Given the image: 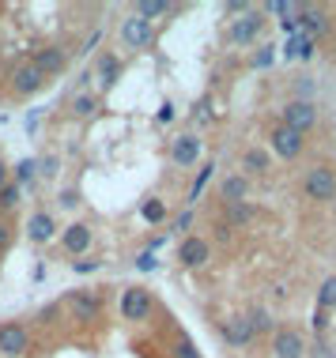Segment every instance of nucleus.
Listing matches in <instances>:
<instances>
[{
    "instance_id": "bb28decb",
    "label": "nucleus",
    "mask_w": 336,
    "mask_h": 358,
    "mask_svg": "<svg viewBox=\"0 0 336 358\" xmlns=\"http://www.w3.org/2000/svg\"><path fill=\"white\" fill-rule=\"evenodd\" d=\"M72 113H76V117H94V113H99V99H94V94H76V99H72Z\"/></svg>"
},
{
    "instance_id": "393cba45",
    "label": "nucleus",
    "mask_w": 336,
    "mask_h": 358,
    "mask_svg": "<svg viewBox=\"0 0 336 358\" xmlns=\"http://www.w3.org/2000/svg\"><path fill=\"white\" fill-rule=\"evenodd\" d=\"M265 15H284V19H295L302 12V4H291V0H268V4L261 8Z\"/></svg>"
},
{
    "instance_id": "f03ea898",
    "label": "nucleus",
    "mask_w": 336,
    "mask_h": 358,
    "mask_svg": "<svg viewBox=\"0 0 336 358\" xmlns=\"http://www.w3.org/2000/svg\"><path fill=\"white\" fill-rule=\"evenodd\" d=\"M118 38H121L125 50H148L151 38H155V23H148V19H140L136 12H132L118 23Z\"/></svg>"
},
{
    "instance_id": "9b49d317",
    "label": "nucleus",
    "mask_w": 336,
    "mask_h": 358,
    "mask_svg": "<svg viewBox=\"0 0 336 358\" xmlns=\"http://www.w3.org/2000/svg\"><path fill=\"white\" fill-rule=\"evenodd\" d=\"M268 143H272V151L280 155V159H299L302 148H306V136H299V132H291V129H284V124H276L272 129V136H268Z\"/></svg>"
},
{
    "instance_id": "c03bdc74",
    "label": "nucleus",
    "mask_w": 336,
    "mask_h": 358,
    "mask_svg": "<svg viewBox=\"0 0 336 358\" xmlns=\"http://www.w3.org/2000/svg\"><path fill=\"white\" fill-rule=\"evenodd\" d=\"M8 181H12V178H8V166H4V159H0V189H4Z\"/></svg>"
},
{
    "instance_id": "72a5a7b5",
    "label": "nucleus",
    "mask_w": 336,
    "mask_h": 358,
    "mask_svg": "<svg viewBox=\"0 0 336 358\" xmlns=\"http://www.w3.org/2000/svg\"><path fill=\"white\" fill-rule=\"evenodd\" d=\"M136 268H140V272H155V268H159L155 253H151V249H144V253L136 257Z\"/></svg>"
},
{
    "instance_id": "1a4fd4ad",
    "label": "nucleus",
    "mask_w": 336,
    "mask_h": 358,
    "mask_svg": "<svg viewBox=\"0 0 336 358\" xmlns=\"http://www.w3.org/2000/svg\"><path fill=\"white\" fill-rule=\"evenodd\" d=\"M31 351V332H27L23 324H0V355H8V358H19V355H27Z\"/></svg>"
},
{
    "instance_id": "473e14b6",
    "label": "nucleus",
    "mask_w": 336,
    "mask_h": 358,
    "mask_svg": "<svg viewBox=\"0 0 336 358\" xmlns=\"http://www.w3.org/2000/svg\"><path fill=\"white\" fill-rule=\"evenodd\" d=\"M57 166H61V159H57V155H46V159L38 162V173H42V178H53Z\"/></svg>"
},
{
    "instance_id": "f8f14e48",
    "label": "nucleus",
    "mask_w": 336,
    "mask_h": 358,
    "mask_svg": "<svg viewBox=\"0 0 336 358\" xmlns=\"http://www.w3.org/2000/svg\"><path fill=\"white\" fill-rule=\"evenodd\" d=\"M178 260H181V268H204L212 260V245L204 238H186L178 245Z\"/></svg>"
},
{
    "instance_id": "20e7f679",
    "label": "nucleus",
    "mask_w": 336,
    "mask_h": 358,
    "mask_svg": "<svg viewBox=\"0 0 336 358\" xmlns=\"http://www.w3.org/2000/svg\"><path fill=\"white\" fill-rule=\"evenodd\" d=\"M8 87H12L15 99H34V94L46 87V76H42V69H38L34 61H23V64H15V69H12Z\"/></svg>"
},
{
    "instance_id": "ddd939ff",
    "label": "nucleus",
    "mask_w": 336,
    "mask_h": 358,
    "mask_svg": "<svg viewBox=\"0 0 336 358\" xmlns=\"http://www.w3.org/2000/svg\"><path fill=\"white\" fill-rule=\"evenodd\" d=\"M223 340H227L230 347H249V343L257 340V332H253V324H249L246 313L227 317V321H223Z\"/></svg>"
},
{
    "instance_id": "f3484780",
    "label": "nucleus",
    "mask_w": 336,
    "mask_h": 358,
    "mask_svg": "<svg viewBox=\"0 0 336 358\" xmlns=\"http://www.w3.org/2000/svg\"><path fill=\"white\" fill-rule=\"evenodd\" d=\"M61 241H64V249L69 253H88V245H91V227L88 222H72V227H64V234H61Z\"/></svg>"
},
{
    "instance_id": "4468645a",
    "label": "nucleus",
    "mask_w": 336,
    "mask_h": 358,
    "mask_svg": "<svg viewBox=\"0 0 336 358\" xmlns=\"http://www.w3.org/2000/svg\"><path fill=\"white\" fill-rule=\"evenodd\" d=\"M27 238L38 241V245H46V241L57 238V222H53L50 211H34V215L27 219Z\"/></svg>"
},
{
    "instance_id": "4c0bfd02",
    "label": "nucleus",
    "mask_w": 336,
    "mask_h": 358,
    "mask_svg": "<svg viewBox=\"0 0 336 358\" xmlns=\"http://www.w3.org/2000/svg\"><path fill=\"white\" fill-rule=\"evenodd\" d=\"M61 208H80V192H76V189H64V192H61Z\"/></svg>"
},
{
    "instance_id": "dca6fc26",
    "label": "nucleus",
    "mask_w": 336,
    "mask_h": 358,
    "mask_svg": "<svg viewBox=\"0 0 336 358\" xmlns=\"http://www.w3.org/2000/svg\"><path fill=\"white\" fill-rule=\"evenodd\" d=\"M219 200L230 208V204H246L249 200V178L246 173H234V178H227L223 185H219Z\"/></svg>"
},
{
    "instance_id": "7ed1b4c3",
    "label": "nucleus",
    "mask_w": 336,
    "mask_h": 358,
    "mask_svg": "<svg viewBox=\"0 0 336 358\" xmlns=\"http://www.w3.org/2000/svg\"><path fill=\"white\" fill-rule=\"evenodd\" d=\"M64 302H69L76 324H94L102 317V290H72Z\"/></svg>"
},
{
    "instance_id": "0eeeda50",
    "label": "nucleus",
    "mask_w": 336,
    "mask_h": 358,
    "mask_svg": "<svg viewBox=\"0 0 336 358\" xmlns=\"http://www.w3.org/2000/svg\"><path fill=\"white\" fill-rule=\"evenodd\" d=\"M261 31H265V12H261V8H249L242 19L230 23V42H234V45H253Z\"/></svg>"
},
{
    "instance_id": "423d86ee",
    "label": "nucleus",
    "mask_w": 336,
    "mask_h": 358,
    "mask_svg": "<svg viewBox=\"0 0 336 358\" xmlns=\"http://www.w3.org/2000/svg\"><path fill=\"white\" fill-rule=\"evenodd\" d=\"M284 129H291V132H299V136H306V132L318 124V106L314 102H302V99H291L284 106Z\"/></svg>"
},
{
    "instance_id": "b1692460",
    "label": "nucleus",
    "mask_w": 336,
    "mask_h": 358,
    "mask_svg": "<svg viewBox=\"0 0 336 358\" xmlns=\"http://www.w3.org/2000/svg\"><path fill=\"white\" fill-rule=\"evenodd\" d=\"M249 219H253V204H230V208H227V219H223V222H227L230 230H238V227H246Z\"/></svg>"
},
{
    "instance_id": "79ce46f5",
    "label": "nucleus",
    "mask_w": 336,
    "mask_h": 358,
    "mask_svg": "<svg viewBox=\"0 0 336 358\" xmlns=\"http://www.w3.org/2000/svg\"><path fill=\"white\" fill-rule=\"evenodd\" d=\"M325 324H329V313H325V309H318V317H314V328H318V332H325Z\"/></svg>"
},
{
    "instance_id": "2eb2a0df",
    "label": "nucleus",
    "mask_w": 336,
    "mask_h": 358,
    "mask_svg": "<svg viewBox=\"0 0 336 358\" xmlns=\"http://www.w3.org/2000/svg\"><path fill=\"white\" fill-rule=\"evenodd\" d=\"M197 159H200V140L197 136H178L174 148H170V162L181 166V170H189Z\"/></svg>"
},
{
    "instance_id": "9d476101",
    "label": "nucleus",
    "mask_w": 336,
    "mask_h": 358,
    "mask_svg": "<svg viewBox=\"0 0 336 358\" xmlns=\"http://www.w3.org/2000/svg\"><path fill=\"white\" fill-rule=\"evenodd\" d=\"M295 27H299V34L318 42L321 34H329V15H325L318 4H302V12L295 15Z\"/></svg>"
},
{
    "instance_id": "f704fd0d",
    "label": "nucleus",
    "mask_w": 336,
    "mask_h": 358,
    "mask_svg": "<svg viewBox=\"0 0 336 358\" xmlns=\"http://www.w3.org/2000/svg\"><path fill=\"white\" fill-rule=\"evenodd\" d=\"M272 45H261V53H253V69H268V64H272Z\"/></svg>"
},
{
    "instance_id": "aec40b11",
    "label": "nucleus",
    "mask_w": 336,
    "mask_h": 358,
    "mask_svg": "<svg viewBox=\"0 0 336 358\" xmlns=\"http://www.w3.org/2000/svg\"><path fill=\"white\" fill-rule=\"evenodd\" d=\"M174 8L178 4H170V0H136V15L148 19V23H151V19H159V15H170Z\"/></svg>"
},
{
    "instance_id": "7c9ffc66",
    "label": "nucleus",
    "mask_w": 336,
    "mask_h": 358,
    "mask_svg": "<svg viewBox=\"0 0 336 358\" xmlns=\"http://www.w3.org/2000/svg\"><path fill=\"white\" fill-rule=\"evenodd\" d=\"M34 173H38V162L34 159H23L15 166V185H27V181H34Z\"/></svg>"
},
{
    "instance_id": "cd10ccee",
    "label": "nucleus",
    "mask_w": 336,
    "mask_h": 358,
    "mask_svg": "<svg viewBox=\"0 0 336 358\" xmlns=\"http://www.w3.org/2000/svg\"><path fill=\"white\" fill-rule=\"evenodd\" d=\"M19 196H23L19 185H15V181H8V185L0 189V211H15L19 208Z\"/></svg>"
},
{
    "instance_id": "c85d7f7f",
    "label": "nucleus",
    "mask_w": 336,
    "mask_h": 358,
    "mask_svg": "<svg viewBox=\"0 0 336 358\" xmlns=\"http://www.w3.org/2000/svg\"><path fill=\"white\" fill-rule=\"evenodd\" d=\"M140 215H144V222H162V219H167V204L155 196V200H148V204L140 208Z\"/></svg>"
},
{
    "instance_id": "a211bd4d",
    "label": "nucleus",
    "mask_w": 336,
    "mask_h": 358,
    "mask_svg": "<svg viewBox=\"0 0 336 358\" xmlns=\"http://www.w3.org/2000/svg\"><path fill=\"white\" fill-rule=\"evenodd\" d=\"M31 61L38 64V69H42V76H57V72H64V61H69V57H64V50L50 45V50H38Z\"/></svg>"
},
{
    "instance_id": "a19ab883",
    "label": "nucleus",
    "mask_w": 336,
    "mask_h": 358,
    "mask_svg": "<svg viewBox=\"0 0 336 358\" xmlns=\"http://www.w3.org/2000/svg\"><path fill=\"white\" fill-rule=\"evenodd\" d=\"M159 121H162V124H170V121H174V106H170V102L159 110Z\"/></svg>"
},
{
    "instance_id": "58836bf2",
    "label": "nucleus",
    "mask_w": 336,
    "mask_h": 358,
    "mask_svg": "<svg viewBox=\"0 0 336 358\" xmlns=\"http://www.w3.org/2000/svg\"><path fill=\"white\" fill-rule=\"evenodd\" d=\"M99 42H102V31L94 27V34H88V42H83V53H94V50H99Z\"/></svg>"
},
{
    "instance_id": "a878e982",
    "label": "nucleus",
    "mask_w": 336,
    "mask_h": 358,
    "mask_svg": "<svg viewBox=\"0 0 336 358\" xmlns=\"http://www.w3.org/2000/svg\"><path fill=\"white\" fill-rule=\"evenodd\" d=\"M318 309H325V313H332L336 309V275H329L321 283V290H318Z\"/></svg>"
},
{
    "instance_id": "f257e3e1",
    "label": "nucleus",
    "mask_w": 336,
    "mask_h": 358,
    "mask_svg": "<svg viewBox=\"0 0 336 358\" xmlns=\"http://www.w3.org/2000/svg\"><path fill=\"white\" fill-rule=\"evenodd\" d=\"M302 192H306V200H314V204H332L336 200V170L329 166V162L310 166L306 178H302Z\"/></svg>"
},
{
    "instance_id": "37998d69",
    "label": "nucleus",
    "mask_w": 336,
    "mask_h": 358,
    "mask_svg": "<svg viewBox=\"0 0 336 358\" xmlns=\"http://www.w3.org/2000/svg\"><path fill=\"white\" fill-rule=\"evenodd\" d=\"M216 238L219 241H230V227H227V222H219V227H216Z\"/></svg>"
},
{
    "instance_id": "412c9836",
    "label": "nucleus",
    "mask_w": 336,
    "mask_h": 358,
    "mask_svg": "<svg viewBox=\"0 0 336 358\" xmlns=\"http://www.w3.org/2000/svg\"><path fill=\"white\" fill-rule=\"evenodd\" d=\"M242 170H246V173H268V151L246 148V151H242Z\"/></svg>"
},
{
    "instance_id": "5701e85b",
    "label": "nucleus",
    "mask_w": 336,
    "mask_h": 358,
    "mask_svg": "<svg viewBox=\"0 0 336 358\" xmlns=\"http://www.w3.org/2000/svg\"><path fill=\"white\" fill-rule=\"evenodd\" d=\"M246 317H249V324H253V332H257V336H261V332H276V321H272V313H268V309L253 306Z\"/></svg>"
},
{
    "instance_id": "4be33fe9",
    "label": "nucleus",
    "mask_w": 336,
    "mask_h": 358,
    "mask_svg": "<svg viewBox=\"0 0 336 358\" xmlns=\"http://www.w3.org/2000/svg\"><path fill=\"white\" fill-rule=\"evenodd\" d=\"M314 45H318V42H314V38H306V34H295L291 38V42H287V57H302V61H310V57H314Z\"/></svg>"
},
{
    "instance_id": "6ab92c4d",
    "label": "nucleus",
    "mask_w": 336,
    "mask_h": 358,
    "mask_svg": "<svg viewBox=\"0 0 336 358\" xmlns=\"http://www.w3.org/2000/svg\"><path fill=\"white\" fill-rule=\"evenodd\" d=\"M118 76H121V61L113 53H99V76H94V80H99V87L102 91H110L113 83H118Z\"/></svg>"
},
{
    "instance_id": "2f4dec72",
    "label": "nucleus",
    "mask_w": 336,
    "mask_h": 358,
    "mask_svg": "<svg viewBox=\"0 0 336 358\" xmlns=\"http://www.w3.org/2000/svg\"><path fill=\"white\" fill-rule=\"evenodd\" d=\"M216 173V162H204V166H200V173H197V181H193V192H189V196H200V192H204V185H208V178H212Z\"/></svg>"
},
{
    "instance_id": "c756f323",
    "label": "nucleus",
    "mask_w": 336,
    "mask_h": 358,
    "mask_svg": "<svg viewBox=\"0 0 336 358\" xmlns=\"http://www.w3.org/2000/svg\"><path fill=\"white\" fill-rule=\"evenodd\" d=\"M174 358H200V351H197V343L189 340V336H174Z\"/></svg>"
},
{
    "instance_id": "e433bc0d",
    "label": "nucleus",
    "mask_w": 336,
    "mask_h": 358,
    "mask_svg": "<svg viewBox=\"0 0 336 358\" xmlns=\"http://www.w3.org/2000/svg\"><path fill=\"white\" fill-rule=\"evenodd\" d=\"M72 272L76 275H91V272H99V260H76Z\"/></svg>"
},
{
    "instance_id": "39448f33",
    "label": "nucleus",
    "mask_w": 336,
    "mask_h": 358,
    "mask_svg": "<svg viewBox=\"0 0 336 358\" xmlns=\"http://www.w3.org/2000/svg\"><path fill=\"white\" fill-rule=\"evenodd\" d=\"M118 306H121V317H125V321H148L151 309H155V298H151L148 287H125Z\"/></svg>"
},
{
    "instance_id": "6e6552de",
    "label": "nucleus",
    "mask_w": 336,
    "mask_h": 358,
    "mask_svg": "<svg viewBox=\"0 0 336 358\" xmlns=\"http://www.w3.org/2000/svg\"><path fill=\"white\" fill-rule=\"evenodd\" d=\"M272 355L276 358H302L306 355V336L299 328H276L272 332Z\"/></svg>"
},
{
    "instance_id": "c9c22d12",
    "label": "nucleus",
    "mask_w": 336,
    "mask_h": 358,
    "mask_svg": "<svg viewBox=\"0 0 336 358\" xmlns=\"http://www.w3.org/2000/svg\"><path fill=\"white\" fill-rule=\"evenodd\" d=\"M189 227H193V211H189V208H186V211H181V215L174 219V234H186V230H189Z\"/></svg>"
},
{
    "instance_id": "ea45409f",
    "label": "nucleus",
    "mask_w": 336,
    "mask_h": 358,
    "mask_svg": "<svg viewBox=\"0 0 336 358\" xmlns=\"http://www.w3.org/2000/svg\"><path fill=\"white\" fill-rule=\"evenodd\" d=\"M8 238H12V227H8V219H0V253L8 249Z\"/></svg>"
}]
</instances>
